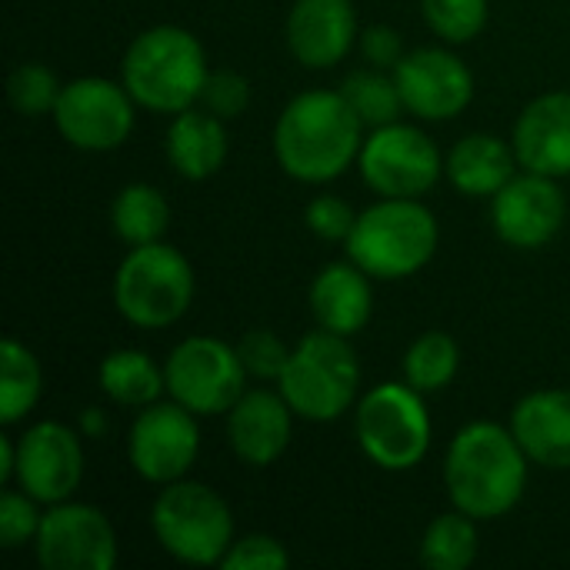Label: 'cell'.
I'll list each match as a JSON object with an SVG mask.
<instances>
[{
	"label": "cell",
	"instance_id": "obj_36",
	"mask_svg": "<svg viewBox=\"0 0 570 570\" xmlns=\"http://www.w3.org/2000/svg\"><path fill=\"white\" fill-rule=\"evenodd\" d=\"M291 564L287 548L271 534H244L224 554V570H284Z\"/></svg>",
	"mask_w": 570,
	"mask_h": 570
},
{
	"label": "cell",
	"instance_id": "obj_33",
	"mask_svg": "<svg viewBox=\"0 0 570 570\" xmlns=\"http://www.w3.org/2000/svg\"><path fill=\"white\" fill-rule=\"evenodd\" d=\"M40 501H33L30 494H23L20 488L17 491H7L0 498V544L7 551L13 548H23L27 541L37 538L40 531Z\"/></svg>",
	"mask_w": 570,
	"mask_h": 570
},
{
	"label": "cell",
	"instance_id": "obj_4",
	"mask_svg": "<svg viewBox=\"0 0 570 570\" xmlns=\"http://www.w3.org/2000/svg\"><path fill=\"white\" fill-rule=\"evenodd\" d=\"M347 257L374 281H404L424 271L441 244L438 217L417 197H381L357 214Z\"/></svg>",
	"mask_w": 570,
	"mask_h": 570
},
{
	"label": "cell",
	"instance_id": "obj_30",
	"mask_svg": "<svg viewBox=\"0 0 570 570\" xmlns=\"http://www.w3.org/2000/svg\"><path fill=\"white\" fill-rule=\"evenodd\" d=\"M60 90H63V83L40 60H27V63L13 67V73L7 80V100L20 117H47V114H53V107L60 100Z\"/></svg>",
	"mask_w": 570,
	"mask_h": 570
},
{
	"label": "cell",
	"instance_id": "obj_15",
	"mask_svg": "<svg viewBox=\"0 0 570 570\" xmlns=\"http://www.w3.org/2000/svg\"><path fill=\"white\" fill-rule=\"evenodd\" d=\"M404 100V110L417 120H451L464 114L474 100V73L471 67L444 47H417L401 57L391 70Z\"/></svg>",
	"mask_w": 570,
	"mask_h": 570
},
{
	"label": "cell",
	"instance_id": "obj_29",
	"mask_svg": "<svg viewBox=\"0 0 570 570\" xmlns=\"http://www.w3.org/2000/svg\"><path fill=\"white\" fill-rule=\"evenodd\" d=\"M461 367V347L444 331H424L404 354V381L421 394L444 391Z\"/></svg>",
	"mask_w": 570,
	"mask_h": 570
},
{
	"label": "cell",
	"instance_id": "obj_8",
	"mask_svg": "<svg viewBox=\"0 0 570 570\" xmlns=\"http://www.w3.org/2000/svg\"><path fill=\"white\" fill-rule=\"evenodd\" d=\"M354 434L374 468L401 474L428 458L434 424L421 391L407 381H384L357 401Z\"/></svg>",
	"mask_w": 570,
	"mask_h": 570
},
{
	"label": "cell",
	"instance_id": "obj_38",
	"mask_svg": "<svg viewBox=\"0 0 570 570\" xmlns=\"http://www.w3.org/2000/svg\"><path fill=\"white\" fill-rule=\"evenodd\" d=\"M13 468H17V441L10 434L0 438V481H13Z\"/></svg>",
	"mask_w": 570,
	"mask_h": 570
},
{
	"label": "cell",
	"instance_id": "obj_39",
	"mask_svg": "<svg viewBox=\"0 0 570 570\" xmlns=\"http://www.w3.org/2000/svg\"><path fill=\"white\" fill-rule=\"evenodd\" d=\"M104 431H107V414L100 407H87L80 414V434L83 438H100Z\"/></svg>",
	"mask_w": 570,
	"mask_h": 570
},
{
	"label": "cell",
	"instance_id": "obj_5",
	"mask_svg": "<svg viewBox=\"0 0 570 570\" xmlns=\"http://www.w3.org/2000/svg\"><path fill=\"white\" fill-rule=\"evenodd\" d=\"M277 391L301 421H341L354 407L361 391V361L351 347V337L324 327L304 334L301 344L291 351L284 374L277 377Z\"/></svg>",
	"mask_w": 570,
	"mask_h": 570
},
{
	"label": "cell",
	"instance_id": "obj_7",
	"mask_svg": "<svg viewBox=\"0 0 570 570\" xmlns=\"http://www.w3.org/2000/svg\"><path fill=\"white\" fill-rule=\"evenodd\" d=\"M114 304L140 331L177 324L194 304L190 261L164 240L130 247L114 274Z\"/></svg>",
	"mask_w": 570,
	"mask_h": 570
},
{
	"label": "cell",
	"instance_id": "obj_25",
	"mask_svg": "<svg viewBox=\"0 0 570 570\" xmlns=\"http://www.w3.org/2000/svg\"><path fill=\"white\" fill-rule=\"evenodd\" d=\"M110 227L127 247L164 240L170 227V204L154 184H127L110 204Z\"/></svg>",
	"mask_w": 570,
	"mask_h": 570
},
{
	"label": "cell",
	"instance_id": "obj_19",
	"mask_svg": "<svg viewBox=\"0 0 570 570\" xmlns=\"http://www.w3.org/2000/svg\"><path fill=\"white\" fill-rule=\"evenodd\" d=\"M521 170L570 177V90L534 97L514 120L511 134Z\"/></svg>",
	"mask_w": 570,
	"mask_h": 570
},
{
	"label": "cell",
	"instance_id": "obj_32",
	"mask_svg": "<svg viewBox=\"0 0 570 570\" xmlns=\"http://www.w3.org/2000/svg\"><path fill=\"white\" fill-rule=\"evenodd\" d=\"M234 347L240 354V364H244L247 377H254V381H274L277 384V377L284 374L287 357H291V347L267 327L247 331Z\"/></svg>",
	"mask_w": 570,
	"mask_h": 570
},
{
	"label": "cell",
	"instance_id": "obj_23",
	"mask_svg": "<svg viewBox=\"0 0 570 570\" xmlns=\"http://www.w3.org/2000/svg\"><path fill=\"white\" fill-rule=\"evenodd\" d=\"M518 167L514 144L498 134H468L444 157V177L464 197H494Z\"/></svg>",
	"mask_w": 570,
	"mask_h": 570
},
{
	"label": "cell",
	"instance_id": "obj_9",
	"mask_svg": "<svg viewBox=\"0 0 570 570\" xmlns=\"http://www.w3.org/2000/svg\"><path fill=\"white\" fill-rule=\"evenodd\" d=\"M167 394L197 417L227 414L247 391V371L234 344L197 334L180 341L164 361Z\"/></svg>",
	"mask_w": 570,
	"mask_h": 570
},
{
	"label": "cell",
	"instance_id": "obj_2",
	"mask_svg": "<svg viewBox=\"0 0 570 570\" xmlns=\"http://www.w3.org/2000/svg\"><path fill=\"white\" fill-rule=\"evenodd\" d=\"M367 127L341 90H304L274 124V157L301 184H331L357 164Z\"/></svg>",
	"mask_w": 570,
	"mask_h": 570
},
{
	"label": "cell",
	"instance_id": "obj_12",
	"mask_svg": "<svg viewBox=\"0 0 570 570\" xmlns=\"http://www.w3.org/2000/svg\"><path fill=\"white\" fill-rule=\"evenodd\" d=\"M200 454L197 414L184 404L154 401L137 411L127 431V461L147 484H174L190 474Z\"/></svg>",
	"mask_w": 570,
	"mask_h": 570
},
{
	"label": "cell",
	"instance_id": "obj_31",
	"mask_svg": "<svg viewBox=\"0 0 570 570\" xmlns=\"http://www.w3.org/2000/svg\"><path fill=\"white\" fill-rule=\"evenodd\" d=\"M428 27L448 43H471L484 33L491 0H421Z\"/></svg>",
	"mask_w": 570,
	"mask_h": 570
},
{
	"label": "cell",
	"instance_id": "obj_28",
	"mask_svg": "<svg viewBox=\"0 0 570 570\" xmlns=\"http://www.w3.org/2000/svg\"><path fill=\"white\" fill-rule=\"evenodd\" d=\"M337 90L344 94V100L354 107V114L361 117V124L367 130L401 120L404 100H401V90H397V80L391 70L367 63L361 70H351Z\"/></svg>",
	"mask_w": 570,
	"mask_h": 570
},
{
	"label": "cell",
	"instance_id": "obj_21",
	"mask_svg": "<svg viewBox=\"0 0 570 570\" xmlns=\"http://www.w3.org/2000/svg\"><path fill=\"white\" fill-rule=\"evenodd\" d=\"M371 281L374 277L364 274L351 257L321 267L307 291V304H311L317 327L334 331L341 337L361 334L374 314V284Z\"/></svg>",
	"mask_w": 570,
	"mask_h": 570
},
{
	"label": "cell",
	"instance_id": "obj_1",
	"mask_svg": "<svg viewBox=\"0 0 570 570\" xmlns=\"http://www.w3.org/2000/svg\"><path fill=\"white\" fill-rule=\"evenodd\" d=\"M531 458L514 431L498 421L464 424L444 454V491L451 504L474 521L511 514L528 491Z\"/></svg>",
	"mask_w": 570,
	"mask_h": 570
},
{
	"label": "cell",
	"instance_id": "obj_14",
	"mask_svg": "<svg viewBox=\"0 0 570 570\" xmlns=\"http://www.w3.org/2000/svg\"><path fill=\"white\" fill-rule=\"evenodd\" d=\"M13 481L23 494L40 504L70 501L83 481V444L80 434L60 421H37L17 438Z\"/></svg>",
	"mask_w": 570,
	"mask_h": 570
},
{
	"label": "cell",
	"instance_id": "obj_16",
	"mask_svg": "<svg viewBox=\"0 0 570 570\" xmlns=\"http://www.w3.org/2000/svg\"><path fill=\"white\" fill-rule=\"evenodd\" d=\"M568 217V200L558 177H544L534 170L514 174L491 197V227L514 250L548 247Z\"/></svg>",
	"mask_w": 570,
	"mask_h": 570
},
{
	"label": "cell",
	"instance_id": "obj_18",
	"mask_svg": "<svg viewBox=\"0 0 570 570\" xmlns=\"http://www.w3.org/2000/svg\"><path fill=\"white\" fill-rule=\"evenodd\" d=\"M294 411L281 391L254 387L227 411V444L247 468H271L284 458L294 438Z\"/></svg>",
	"mask_w": 570,
	"mask_h": 570
},
{
	"label": "cell",
	"instance_id": "obj_37",
	"mask_svg": "<svg viewBox=\"0 0 570 570\" xmlns=\"http://www.w3.org/2000/svg\"><path fill=\"white\" fill-rule=\"evenodd\" d=\"M361 43V53L371 67H381V70H394L401 63V57L407 53L404 50V37L391 27V23H371L361 30L357 37Z\"/></svg>",
	"mask_w": 570,
	"mask_h": 570
},
{
	"label": "cell",
	"instance_id": "obj_3",
	"mask_svg": "<svg viewBox=\"0 0 570 570\" xmlns=\"http://www.w3.org/2000/svg\"><path fill=\"white\" fill-rule=\"evenodd\" d=\"M210 63L204 43L177 23H157L140 30L120 60V83L137 107L154 114H180L200 104Z\"/></svg>",
	"mask_w": 570,
	"mask_h": 570
},
{
	"label": "cell",
	"instance_id": "obj_26",
	"mask_svg": "<svg viewBox=\"0 0 570 570\" xmlns=\"http://www.w3.org/2000/svg\"><path fill=\"white\" fill-rule=\"evenodd\" d=\"M43 394V371L33 351L13 337L0 344V424H20Z\"/></svg>",
	"mask_w": 570,
	"mask_h": 570
},
{
	"label": "cell",
	"instance_id": "obj_17",
	"mask_svg": "<svg viewBox=\"0 0 570 570\" xmlns=\"http://www.w3.org/2000/svg\"><path fill=\"white\" fill-rule=\"evenodd\" d=\"M284 37L294 60L307 70H331L344 63L361 37L354 0H294Z\"/></svg>",
	"mask_w": 570,
	"mask_h": 570
},
{
	"label": "cell",
	"instance_id": "obj_34",
	"mask_svg": "<svg viewBox=\"0 0 570 570\" xmlns=\"http://www.w3.org/2000/svg\"><path fill=\"white\" fill-rule=\"evenodd\" d=\"M200 107L217 114L220 120H234L250 107V83L237 70H210L200 90Z\"/></svg>",
	"mask_w": 570,
	"mask_h": 570
},
{
	"label": "cell",
	"instance_id": "obj_20",
	"mask_svg": "<svg viewBox=\"0 0 570 570\" xmlns=\"http://www.w3.org/2000/svg\"><path fill=\"white\" fill-rule=\"evenodd\" d=\"M511 431L531 464L570 471V391L544 387L524 394L511 411Z\"/></svg>",
	"mask_w": 570,
	"mask_h": 570
},
{
	"label": "cell",
	"instance_id": "obj_13",
	"mask_svg": "<svg viewBox=\"0 0 570 570\" xmlns=\"http://www.w3.org/2000/svg\"><path fill=\"white\" fill-rule=\"evenodd\" d=\"M33 554L43 570H114L120 548L110 518L70 498L43 511Z\"/></svg>",
	"mask_w": 570,
	"mask_h": 570
},
{
	"label": "cell",
	"instance_id": "obj_6",
	"mask_svg": "<svg viewBox=\"0 0 570 570\" xmlns=\"http://www.w3.org/2000/svg\"><path fill=\"white\" fill-rule=\"evenodd\" d=\"M150 531L174 561L190 568L220 564L237 541L227 501L214 488L190 478L160 488L150 504Z\"/></svg>",
	"mask_w": 570,
	"mask_h": 570
},
{
	"label": "cell",
	"instance_id": "obj_11",
	"mask_svg": "<svg viewBox=\"0 0 570 570\" xmlns=\"http://www.w3.org/2000/svg\"><path fill=\"white\" fill-rule=\"evenodd\" d=\"M137 100L130 90L107 77H77L63 83L53 107L60 137L87 154H107L127 144L137 124Z\"/></svg>",
	"mask_w": 570,
	"mask_h": 570
},
{
	"label": "cell",
	"instance_id": "obj_35",
	"mask_svg": "<svg viewBox=\"0 0 570 570\" xmlns=\"http://www.w3.org/2000/svg\"><path fill=\"white\" fill-rule=\"evenodd\" d=\"M304 224H307V230H311L314 237H321V240H327V244H341V240L351 237V230H354V224H357V214H354V207H351L344 197H337V194H321V197H314V200L307 204Z\"/></svg>",
	"mask_w": 570,
	"mask_h": 570
},
{
	"label": "cell",
	"instance_id": "obj_10",
	"mask_svg": "<svg viewBox=\"0 0 570 570\" xmlns=\"http://www.w3.org/2000/svg\"><path fill=\"white\" fill-rule=\"evenodd\" d=\"M357 170L377 197H421L444 177V157L421 127L394 120L367 130Z\"/></svg>",
	"mask_w": 570,
	"mask_h": 570
},
{
	"label": "cell",
	"instance_id": "obj_22",
	"mask_svg": "<svg viewBox=\"0 0 570 570\" xmlns=\"http://www.w3.org/2000/svg\"><path fill=\"white\" fill-rule=\"evenodd\" d=\"M164 150H167L170 167L184 180H207L227 160V150H230L227 127L207 107H187L174 114L167 137H164Z\"/></svg>",
	"mask_w": 570,
	"mask_h": 570
},
{
	"label": "cell",
	"instance_id": "obj_24",
	"mask_svg": "<svg viewBox=\"0 0 570 570\" xmlns=\"http://www.w3.org/2000/svg\"><path fill=\"white\" fill-rule=\"evenodd\" d=\"M97 384L114 404L134 411L160 401V394L167 391L164 367L147 351H134V347L110 351L97 367Z\"/></svg>",
	"mask_w": 570,
	"mask_h": 570
},
{
	"label": "cell",
	"instance_id": "obj_27",
	"mask_svg": "<svg viewBox=\"0 0 570 570\" xmlns=\"http://www.w3.org/2000/svg\"><path fill=\"white\" fill-rule=\"evenodd\" d=\"M478 521L464 511L438 514L421 538V564L431 570H468L478 561Z\"/></svg>",
	"mask_w": 570,
	"mask_h": 570
}]
</instances>
